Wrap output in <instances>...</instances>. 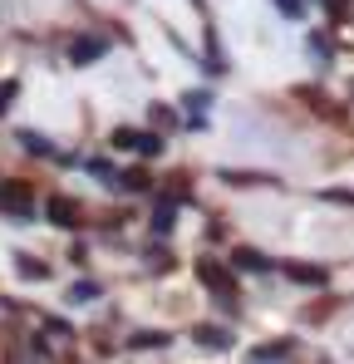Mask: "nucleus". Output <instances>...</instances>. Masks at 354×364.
I'll list each match as a JSON object with an SVG mask.
<instances>
[{"instance_id": "39448f33", "label": "nucleus", "mask_w": 354, "mask_h": 364, "mask_svg": "<svg viewBox=\"0 0 354 364\" xmlns=\"http://www.w3.org/2000/svg\"><path fill=\"white\" fill-rule=\"evenodd\" d=\"M15 138H20V148H25V153H40V158H59L55 148H50V138H45V133H30V128H20Z\"/></svg>"}, {"instance_id": "0eeeda50", "label": "nucleus", "mask_w": 354, "mask_h": 364, "mask_svg": "<svg viewBox=\"0 0 354 364\" xmlns=\"http://www.w3.org/2000/svg\"><path fill=\"white\" fill-rule=\"evenodd\" d=\"M197 340H202L207 350H227V345H232V335H227V330H217V325H202V330H197Z\"/></svg>"}, {"instance_id": "6ab92c4d", "label": "nucleus", "mask_w": 354, "mask_h": 364, "mask_svg": "<svg viewBox=\"0 0 354 364\" xmlns=\"http://www.w3.org/2000/svg\"><path fill=\"white\" fill-rule=\"evenodd\" d=\"M325 10H330V15H345V10H350V0H325Z\"/></svg>"}, {"instance_id": "20e7f679", "label": "nucleus", "mask_w": 354, "mask_h": 364, "mask_svg": "<svg viewBox=\"0 0 354 364\" xmlns=\"http://www.w3.org/2000/svg\"><path fill=\"white\" fill-rule=\"evenodd\" d=\"M197 276H202V281H207V286H212V291H217L222 301H232V296H236L232 276H227V271H222L217 261H197Z\"/></svg>"}, {"instance_id": "6e6552de", "label": "nucleus", "mask_w": 354, "mask_h": 364, "mask_svg": "<svg viewBox=\"0 0 354 364\" xmlns=\"http://www.w3.org/2000/svg\"><path fill=\"white\" fill-rule=\"evenodd\" d=\"M236 266H241V271H266L271 261H266L261 251H251V246H241V251H236Z\"/></svg>"}, {"instance_id": "f257e3e1", "label": "nucleus", "mask_w": 354, "mask_h": 364, "mask_svg": "<svg viewBox=\"0 0 354 364\" xmlns=\"http://www.w3.org/2000/svg\"><path fill=\"white\" fill-rule=\"evenodd\" d=\"M0 207L15 212V217H30V212H35V192H30V182H0Z\"/></svg>"}, {"instance_id": "1a4fd4ad", "label": "nucleus", "mask_w": 354, "mask_h": 364, "mask_svg": "<svg viewBox=\"0 0 354 364\" xmlns=\"http://www.w3.org/2000/svg\"><path fill=\"white\" fill-rule=\"evenodd\" d=\"M123 187H128V192H148V187H153V178H148L143 168H133V173H123Z\"/></svg>"}, {"instance_id": "2eb2a0df", "label": "nucleus", "mask_w": 354, "mask_h": 364, "mask_svg": "<svg viewBox=\"0 0 354 364\" xmlns=\"http://www.w3.org/2000/svg\"><path fill=\"white\" fill-rule=\"evenodd\" d=\"M69 296H74V301H94V296H99V286H94V281H79Z\"/></svg>"}, {"instance_id": "f03ea898", "label": "nucleus", "mask_w": 354, "mask_h": 364, "mask_svg": "<svg viewBox=\"0 0 354 364\" xmlns=\"http://www.w3.org/2000/svg\"><path fill=\"white\" fill-rule=\"evenodd\" d=\"M114 148H133V153H143V158H158V153H163V138H158V133H138V128H118Z\"/></svg>"}, {"instance_id": "a211bd4d", "label": "nucleus", "mask_w": 354, "mask_h": 364, "mask_svg": "<svg viewBox=\"0 0 354 364\" xmlns=\"http://www.w3.org/2000/svg\"><path fill=\"white\" fill-rule=\"evenodd\" d=\"M276 5H281V15H291V20L300 15V0H276Z\"/></svg>"}, {"instance_id": "dca6fc26", "label": "nucleus", "mask_w": 354, "mask_h": 364, "mask_svg": "<svg viewBox=\"0 0 354 364\" xmlns=\"http://www.w3.org/2000/svg\"><path fill=\"white\" fill-rule=\"evenodd\" d=\"M133 345H138V350H143V345H153V350H158V345H168V335H158V330H148V335H133Z\"/></svg>"}, {"instance_id": "9d476101", "label": "nucleus", "mask_w": 354, "mask_h": 364, "mask_svg": "<svg viewBox=\"0 0 354 364\" xmlns=\"http://www.w3.org/2000/svg\"><path fill=\"white\" fill-rule=\"evenodd\" d=\"M286 271H291L295 281H310V286H320V281H325V271H320V266H286Z\"/></svg>"}, {"instance_id": "7ed1b4c3", "label": "nucleus", "mask_w": 354, "mask_h": 364, "mask_svg": "<svg viewBox=\"0 0 354 364\" xmlns=\"http://www.w3.org/2000/svg\"><path fill=\"white\" fill-rule=\"evenodd\" d=\"M104 50H109V40H99V35H79V40L69 45V64H94V60H104Z\"/></svg>"}, {"instance_id": "4468645a", "label": "nucleus", "mask_w": 354, "mask_h": 364, "mask_svg": "<svg viewBox=\"0 0 354 364\" xmlns=\"http://www.w3.org/2000/svg\"><path fill=\"white\" fill-rule=\"evenodd\" d=\"M227 182H241V187H256V182H276V178H261V173H227Z\"/></svg>"}, {"instance_id": "423d86ee", "label": "nucleus", "mask_w": 354, "mask_h": 364, "mask_svg": "<svg viewBox=\"0 0 354 364\" xmlns=\"http://www.w3.org/2000/svg\"><path fill=\"white\" fill-rule=\"evenodd\" d=\"M74 217H79V207L69 197H50V222L55 227H74Z\"/></svg>"}, {"instance_id": "f8f14e48", "label": "nucleus", "mask_w": 354, "mask_h": 364, "mask_svg": "<svg viewBox=\"0 0 354 364\" xmlns=\"http://www.w3.org/2000/svg\"><path fill=\"white\" fill-rule=\"evenodd\" d=\"M20 271H25V276H35V281H45V276H50V266H45V261H30V256H20Z\"/></svg>"}, {"instance_id": "ddd939ff", "label": "nucleus", "mask_w": 354, "mask_h": 364, "mask_svg": "<svg viewBox=\"0 0 354 364\" xmlns=\"http://www.w3.org/2000/svg\"><path fill=\"white\" fill-rule=\"evenodd\" d=\"M15 94H20V84L10 79V84H0V114H10V104H15Z\"/></svg>"}, {"instance_id": "9b49d317", "label": "nucleus", "mask_w": 354, "mask_h": 364, "mask_svg": "<svg viewBox=\"0 0 354 364\" xmlns=\"http://www.w3.org/2000/svg\"><path fill=\"white\" fill-rule=\"evenodd\" d=\"M158 232H173V202H158V217H153Z\"/></svg>"}, {"instance_id": "f3484780", "label": "nucleus", "mask_w": 354, "mask_h": 364, "mask_svg": "<svg viewBox=\"0 0 354 364\" xmlns=\"http://www.w3.org/2000/svg\"><path fill=\"white\" fill-rule=\"evenodd\" d=\"M182 104H187V109H197V114H202V109H207V104H212V99H207V94H187V99H182Z\"/></svg>"}]
</instances>
